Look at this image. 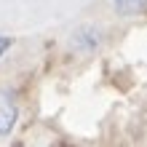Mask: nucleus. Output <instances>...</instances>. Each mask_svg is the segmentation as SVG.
Here are the masks:
<instances>
[{
    "label": "nucleus",
    "mask_w": 147,
    "mask_h": 147,
    "mask_svg": "<svg viewBox=\"0 0 147 147\" xmlns=\"http://www.w3.org/2000/svg\"><path fill=\"white\" fill-rule=\"evenodd\" d=\"M8 48H11V38H3V35H0V56H3Z\"/></svg>",
    "instance_id": "4"
},
{
    "label": "nucleus",
    "mask_w": 147,
    "mask_h": 147,
    "mask_svg": "<svg viewBox=\"0 0 147 147\" xmlns=\"http://www.w3.org/2000/svg\"><path fill=\"white\" fill-rule=\"evenodd\" d=\"M72 46L80 48L83 54L96 51V48H99V35H96V30H94V27H80V30L72 35Z\"/></svg>",
    "instance_id": "2"
},
{
    "label": "nucleus",
    "mask_w": 147,
    "mask_h": 147,
    "mask_svg": "<svg viewBox=\"0 0 147 147\" xmlns=\"http://www.w3.org/2000/svg\"><path fill=\"white\" fill-rule=\"evenodd\" d=\"M115 11L120 16H136V13H147V0H112Z\"/></svg>",
    "instance_id": "3"
},
{
    "label": "nucleus",
    "mask_w": 147,
    "mask_h": 147,
    "mask_svg": "<svg viewBox=\"0 0 147 147\" xmlns=\"http://www.w3.org/2000/svg\"><path fill=\"white\" fill-rule=\"evenodd\" d=\"M19 118V110H16V102L8 91H0V136H8L11 128Z\"/></svg>",
    "instance_id": "1"
}]
</instances>
